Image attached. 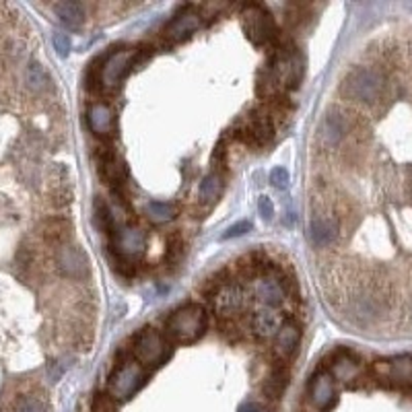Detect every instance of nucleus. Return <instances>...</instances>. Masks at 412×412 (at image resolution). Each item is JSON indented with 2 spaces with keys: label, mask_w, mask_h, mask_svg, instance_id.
<instances>
[{
  "label": "nucleus",
  "mask_w": 412,
  "mask_h": 412,
  "mask_svg": "<svg viewBox=\"0 0 412 412\" xmlns=\"http://www.w3.org/2000/svg\"><path fill=\"white\" fill-rule=\"evenodd\" d=\"M287 386H289V369L285 367V363L274 365L272 371H270V375L266 377V382H264V394H266V398L278 400L285 394Z\"/></svg>",
  "instance_id": "obj_24"
},
{
  "label": "nucleus",
  "mask_w": 412,
  "mask_h": 412,
  "mask_svg": "<svg viewBox=\"0 0 412 412\" xmlns=\"http://www.w3.org/2000/svg\"><path fill=\"white\" fill-rule=\"evenodd\" d=\"M87 120H89V128L93 134L98 136H110L116 128V118H114V112L110 105L105 103H93L89 107V114H87Z\"/></svg>",
  "instance_id": "obj_20"
},
{
  "label": "nucleus",
  "mask_w": 412,
  "mask_h": 412,
  "mask_svg": "<svg viewBox=\"0 0 412 412\" xmlns=\"http://www.w3.org/2000/svg\"><path fill=\"white\" fill-rule=\"evenodd\" d=\"M340 93L344 99L373 107L386 95V76L373 66H357L342 78Z\"/></svg>",
  "instance_id": "obj_1"
},
{
  "label": "nucleus",
  "mask_w": 412,
  "mask_h": 412,
  "mask_svg": "<svg viewBox=\"0 0 412 412\" xmlns=\"http://www.w3.org/2000/svg\"><path fill=\"white\" fill-rule=\"evenodd\" d=\"M184 252H186L184 237H182L179 233H173V235H170V237H167V249H165V258H167V262H171V264H177V262L182 260Z\"/></svg>",
  "instance_id": "obj_29"
},
{
  "label": "nucleus",
  "mask_w": 412,
  "mask_h": 412,
  "mask_svg": "<svg viewBox=\"0 0 412 412\" xmlns=\"http://www.w3.org/2000/svg\"><path fill=\"white\" fill-rule=\"evenodd\" d=\"M355 132V122L351 114L342 110H330L322 122V141L328 146H339Z\"/></svg>",
  "instance_id": "obj_10"
},
{
  "label": "nucleus",
  "mask_w": 412,
  "mask_h": 412,
  "mask_svg": "<svg viewBox=\"0 0 412 412\" xmlns=\"http://www.w3.org/2000/svg\"><path fill=\"white\" fill-rule=\"evenodd\" d=\"M247 231H252V223L249 220H240L235 225H231L225 233H223V240H231V237H240L245 235Z\"/></svg>",
  "instance_id": "obj_34"
},
{
  "label": "nucleus",
  "mask_w": 412,
  "mask_h": 412,
  "mask_svg": "<svg viewBox=\"0 0 412 412\" xmlns=\"http://www.w3.org/2000/svg\"><path fill=\"white\" fill-rule=\"evenodd\" d=\"M198 27H200V19L196 13H179L163 29V37H167L170 42H182L190 33H194Z\"/></svg>",
  "instance_id": "obj_22"
},
{
  "label": "nucleus",
  "mask_w": 412,
  "mask_h": 412,
  "mask_svg": "<svg viewBox=\"0 0 412 412\" xmlns=\"http://www.w3.org/2000/svg\"><path fill=\"white\" fill-rule=\"evenodd\" d=\"M136 62V49H122V52H114L103 60L101 66V83L103 89L105 87H118L122 83V78L130 73V69Z\"/></svg>",
  "instance_id": "obj_9"
},
{
  "label": "nucleus",
  "mask_w": 412,
  "mask_h": 412,
  "mask_svg": "<svg viewBox=\"0 0 412 412\" xmlns=\"http://www.w3.org/2000/svg\"><path fill=\"white\" fill-rule=\"evenodd\" d=\"M285 319L276 314L274 310H260L252 317V332L258 339H268V336H276V332L283 328Z\"/></svg>",
  "instance_id": "obj_23"
},
{
  "label": "nucleus",
  "mask_w": 412,
  "mask_h": 412,
  "mask_svg": "<svg viewBox=\"0 0 412 412\" xmlns=\"http://www.w3.org/2000/svg\"><path fill=\"white\" fill-rule=\"evenodd\" d=\"M237 270L243 278H249V281L278 274V266H274V262H270L264 249H252V252L243 254L237 260Z\"/></svg>",
  "instance_id": "obj_14"
},
{
  "label": "nucleus",
  "mask_w": 412,
  "mask_h": 412,
  "mask_svg": "<svg viewBox=\"0 0 412 412\" xmlns=\"http://www.w3.org/2000/svg\"><path fill=\"white\" fill-rule=\"evenodd\" d=\"M118 400L110 392H95L91 400V412H116Z\"/></svg>",
  "instance_id": "obj_31"
},
{
  "label": "nucleus",
  "mask_w": 412,
  "mask_h": 412,
  "mask_svg": "<svg viewBox=\"0 0 412 412\" xmlns=\"http://www.w3.org/2000/svg\"><path fill=\"white\" fill-rule=\"evenodd\" d=\"M52 42H54V48H56V52H58L60 56H66V54L71 52V37H69L66 33L56 31L54 37H52Z\"/></svg>",
  "instance_id": "obj_35"
},
{
  "label": "nucleus",
  "mask_w": 412,
  "mask_h": 412,
  "mask_svg": "<svg viewBox=\"0 0 412 412\" xmlns=\"http://www.w3.org/2000/svg\"><path fill=\"white\" fill-rule=\"evenodd\" d=\"M95 163H98L99 177L110 186L112 192L116 190H124L126 186V177H128V170L122 163V159L118 157L116 148L112 145H99L95 148Z\"/></svg>",
  "instance_id": "obj_7"
},
{
  "label": "nucleus",
  "mask_w": 412,
  "mask_h": 412,
  "mask_svg": "<svg viewBox=\"0 0 412 412\" xmlns=\"http://www.w3.org/2000/svg\"><path fill=\"white\" fill-rule=\"evenodd\" d=\"M56 264L64 276L74 278V281H81L89 274V258L85 256V252L78 245H73V243L58 247Z\"/></svg>",
  "instance_id": "obj_11"
},
{
  "label": "nucleus",
  "mask_w": 412,
  "mask_h": 412,
  "mask_svg": "<svg viewBox=\"0 0 412 412\" xmlns=\"http://www.w3.org/2000/svg\"><path fill=\"white\" fill-rule=\"evenodd\" d=\"M310 398L319 411H330L336 404V388H334V377L326 371L319 369L315 371L310 379Z\"/></svg>",
  "instance_id": "obj_15"
},
{
  "label": "nucleus",
  "mask_w": 412,
  "mask_h": 412,
  "mask_svg": "<svg viewBox=\"0 0 412 412\" xmlns=\"http://www.w3.org/2000/svg\"><path fill=\"white\" fill-rule=\"evenodd\" d=\"M15 412H48V406L37 396H21L15 404Z\"/></svg>",
  "instance_id": "obj_32"
},
{
  "label": "nucleus",
  "mask_w": 412,
  "mask_h": 412,
  "mask_svg": "<svg viewBox=\"0 0 412 412\" xmlns=\"http://www.w3.org/2000/svg\"><path fill=\"white\" fill-rule=\"evenodd\" d=\"M132 355L143 367H159L171 355V344L153 328H143L132 339Z\"/></svg>",
  "instance_id": "obj_4"
},
{
  "label": "nucleus",
  "mask_w": 412,
  "mask_h": 412,
  "mask_svg": "<svg viewBox=\"0 0 412 412\" xmlns=\"http://www.w3.org/2000/svg\"><path fill=\"white\" fill-rule=\"evenodd\" d=\"M73 223L66 217H49L42 223V240L52 247H62L71 243Z\"/></svg>",
  "instance_id": "obj_18"
},
{
  "label": "nucleus",
  "mask_w": 412,
  "mask_h": 412,
  "mask_svg": "<svg viewBox=\"0 0 412 412\" xmlns=\"http://www.w3.org/2000/svg\"><path fill=\"white\" fill-rule=\"evenodd\" d=\"M237 412H262V408H260V404H256V402H245V404L240 406V411Z\"/></svg>",
  "instance_id": "obj_37"
},
{
  "label": "nucleus",
  "mask_w": 412,
  "mask_h": 412,
  "mask_svg": "<svg viewBox=\"0 0 412 412\" xmlns=\"http://www.w3.org/2000/svg\"><path fill=\"white\" fill-rule=\"evenodd\" d=\"M274 132H276V124H274V118L270 116V112L268 110H254L247 116V122L235 130V139L249 148L260 151L272 143Z\"/></svg>",
  "instance_id": "obj_5"
},
{
  "label": "nucleus",
  "mask_w": 412,
  "mask_h": 412,
  "mask_svg": "<svg viewBox=\"0 0 412 412\" xmlns=\"http://www.w3.org/2000/svg\"><path fill=\"white\" fill-rule=\"evenodd\" d=\"M27 83L35 91H42L48 85V74L42 69V64H37V62L29 64V69H27Z\"/></svg>",
  "instance_id": "obj_30"
},
{
  "label": "nucleus",
  "mask_w": 412,
  "mask_h": 412,
  "mask_svg": "<svg viewBox=\"0 0 412 412\" xmlns=\"http://www.w3.org/2000/svg\"><path fill=\"white\" fill-rule=\"evenodd\" d=\"M218 194H220V173L213 171V173H208V175L202 179V184H200V198H202L204 202L213 204V202L218 198Z\"/></svg>",
  "instance_id": "obj_28"
},
{
  "label": "nucleus",
  "mask_w": 412,
  "mask_h": 412,
  "mask_svg": "<svg viewBox=\"0 0 412 412\" xmlns=\"http://www.w3.org/2000/svg\"><path fill=\"white\" fill-rule=\"evenodd\" d=\"M258 211H260L262 218H266V220L274 217V204H272V200L268 196H260L258 198Z\"/></svg>",
  "instance_id": "obj_36"
},
{
  "label": "nucleus",
  "mask_w": 412,
  "mask_h": 412,
  "mask_svg": "<svg viewBox=\"0 0 412 412\" xmlns=\"http://www.w3.org/2000/svg\"><path fill=\"white\" fill-rule=\"evenodd\" d=\"M208 299L213 301L218 322H235V315L243 312V293L231 283L225 285L223 289H218Z\"/></svg>",
  "instance_id": "obj_13"
},
{
  "label": "nucleus",
  "mask_w": 412,
  "mask_h": 412,
  "mask_svg": "<svg viewBox=\"0 0 412 412\" xmlns=\"http://www.w3.org/2000/svg\"><path fill=\"white\" fill-rule=\"evenodd\" d=\"M373 371L379 379H386L389 384H411L412 382V355L396 357L389 361H377L373 365Z\"/></svg>",
  "instance_id": "obj_16"
},
{
  "label": "nucleus",
  "mask_w": 412,
  "mask_h": 412,
  "mask_svg": "<svg viewBox=\"0 0 412 412\" xmlns=\"http://www.w3.org/2000/svg\"><path fill=\"white\" fill-rule=\"evenodd\" d=\"M146 217L151 218L153 223H167L171 218H175L177 215V206L173 202H148L145 208Z\"/></svg>",
  "instance_id": "obj_27"
},
{
  "label": "nucleus",
  "mask_w": 412,
  "mask_h": 412,
  "mask_svg": "<svg viewBox=\"0 0 412 412\" xmlns=\"http://www.w3.org/2000/svg\"><path fill=\"white\" fill-rule=\"evenodd\" d=\"M340 229L342 223L339 217L324 204H314L312 218H310V240L315 247H330L340 240Z\"/></svg>",
  "instance_id": "obj_6"
},
{
  "label": "nucleus",
  "mask_w": 412,
  "mask_h": 412,
  "mask_svg": "<svg viewBox=\"0 0 412 412\" xmlns=\"http://www.w3.org/2000/svg\"><path fill=\"white\" fill-rule=\"evenodd\" d=\"M411 315H412V312H411Z\"/></svg>",
  "instance_id": "obj_38"
},
{
  "label": "nucleus",
  "mask_w": 412,
  "mask_h": 412,
  "mask_svg": "<svg viewBox=\"0 0 412 412\" xmlns=\"http://www.w3.org/2000/svg\"><path fill=\"white\" fill-rule=\"evenodd\" d=\"M243 29L247 37L256 44L262 46L274 37V23L262 6H247V13L243 15Z\"/></svg>",
  "instance_id": "obj_12"
},
{
  "label": "nucleus",
  "mask_w": 412,
  "mask_h": 412,
  "mask_svg": "<svg viewBox=\"0 0 412 412\" xmlns=\"http://www.w3.org/2000/svg\"><path fill=\"white\" fill-rule=\"evenodd\" d=\"M93 218H95V225L101 233H105L107 237H112V233L116 231V223H114V215H112V208L110 204L103 200V198H95V204H93Z\"/></svg>",
  "instance_id": "obj_26"
},
{
  "label": "nucleus",
  "mask_w": 412,
  "mask_h": 412,
  "mask_svg": "<svg viewBox=\"0 0 412 412\" xmlns=\"http://www.w3.org/2000/svg\"><path fill=\"white\" fill-rule=\"evenodd\" d=\"M112 242V252L114 256L124 258L128 262H134L145 254L146 249V237L143 233V229L139 227H130V225H124L120 229H116L110 237Z\"/></svg>",
  "instance_id": "obj_8"
},
{
  "label": "nucleus",
  "mask_w": 412,
  "mask_h": 412,
  "mask_svg": "<svg viewBox=\"0 0 412 412\" xmlns=\"http://www.w3.org/2000/svg\"><path fill=\"white\" fill-rule=\"evenodd\" d=\"M334 379L340 382H348V379H355L357 373H359V361L353 353L348 351H339V353H332V363L328 365L326 369Z\"/></svg>",
  "instance_id": "obj_21"
},
{
  "label": "nucleus",
  "mask_w": 412,
  "mask_h": 412,
  "mask_svg": "<svg viewBox=\"0 0 412 412\" xmlns=\"http://www.w3.org/2000/svg\"><path fill=\"white\" fill-rule=\"evenodd\" d=\"M146 373L134 357L120 359L110 375V394L116 400H128L145 386Z\"/></svg>",
  "instance_id": "obj_3"
},
{
  "label": "nucleus",
  "mask_w": 412,
  "mask_h": 412,
  "mask_svg": "<svg viewBox=\"0 0 412 412\" xmlns=\"http://www.w3.org/2000/svg\"><path fill=\"white\" fill-rule=\"evenodd\" d=\"M54 13L58 15V19L71 29H78L85 23V11L81 2H56L54 4Z\"/></svg>",
  "instance_id": "obj_25"
},
{
  "label": "nucleus",
  "mask_w": 412,
  "mask_h": 412,
  "mask_svg": "<svg viewBox=\"0 0 412 412\" xmlns=\"http://www.w3.org/2000/svg\"><path fill=\"white\" fill-rule=\"evenodd\" d=\"M299 344H301V332H299V328L295 324L285 322L283 328L274 336V353L281 359V363H287L291 359L293 355L297 353Z\"/></svg>",
  "instance_id": "obj_19"
},
{
  "label": "nucleus",
  "mask_w": 412,
  "mask_h": 412,
  "mask_svg": "<svg viewBox=\"0 0 412 412\" xmlns=\"http://www.w3.org/2000/svg\"><path fill=\"white\" fill-rule=\"evenodd\" d=\"M256 297L266 310H276L287 299V285L278 276H264L256 283Z\"/></svg>",
  "instance_id": "obj_17"
},
{
  "label": "nucleus",
  "mask_w": 412,
  "mask_h": 412,
  "mask_svg": "<svg viewBox=\"0 0 412 412\" xmlns=\"http://www.w3.org/2000/svg\"><path fill=\"white\" fill-rule=\"evenodd\" d=\"M206 332V312L198 303L177 307L165 322V334L175 344H192Z\"/></svg>",
  "instance_id": "obj_2"
},
{
  "label": "nucleus",
  "mask_w": 412,
  "mask_h": 412,
  "mask_svg": "<svg viewBox=\"0 0 412 412\" xmlns=\"http://www.w3.org/2000/svg\"><path fill=\"white\" fill-rule=\"evenodd\" d=\"M289 171L285 170V167H274V170L270 171V184L274 186V188H278V190H283V188H287L289 186Z\"/></svg>",
  "instance_id": "obj_33"
}]
</instances>
